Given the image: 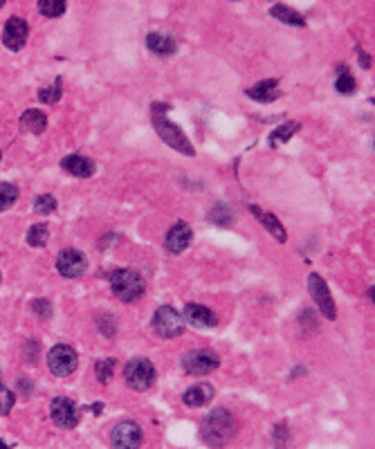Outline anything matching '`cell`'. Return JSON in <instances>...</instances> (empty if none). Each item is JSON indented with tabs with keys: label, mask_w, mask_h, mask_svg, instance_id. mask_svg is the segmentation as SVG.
I'll return each instance as SVG.
<instances>
[{
	"label": "cell",
	"mask_w": 375,
	"mask_h": 449,
	"mask_svg": "<svg viewBox=\"0 0 375 449\" xmlns=\"http://www.w3.org/2000/svg\"><path fill=\"white\" fill-rule=\"evenodd\" d=\"M167 113H169V106L162 104V101H157V104L151 106V122H153L155 133L162 137V142L167 146L176 148V151L182 153V155H191V157H194L196 155V148L191 146L189 137L180 131L178 124H171L167 120Z\"/></svg>",
	"instance_id": "1"
},
{
	"label": "cell",
	"mask_w": 375,
	"mask_h": 449,
	"mask_svg": "<svg viewBox=\"0 0 375 449\" xmlns=\"http://www.w3.org/2000/svg\"><path fill=\"white\" fill-rule=\"evenodd\" d=\"M239 432L236 418L227 409H213L200 425V436L202 441L211 447H222L227 445Z\"/></svg>",
	"instance_id": "2"
},
{
	"label": "cell",
	"mask_w": 375,
	"mask_h": 449,
	"mask_svg": "<svg viewBox=\"0 0 375 449\" xmlns=\"http://www.w3.org/2000/svg\"><path fill=\"white\" fill-rule=\"evenodd\" d=\"M111 287H113V294L120 299V301H137L139 297L144 294L146 290V283H144V276L135 272V270H128V267H120V270L111 272Z\"/></svg>",
	"instance_id": "3"
},
{
	"label": "cell",
	"mask_w": 375,
	"mask_h": 449,
	"mask_svg": "<svg viewBox=\"0 0 375 449\" xmlns=\"http://www.w3.org/2000/svg\"><path fill=\"white\" fill-rule=\"evenodd\" d=\"M124 380L133 391H146L155 382V366L151 364V359L135 357L124 366Z\"/></svg>",
	"instance_id": "4"
},
{
	"label": "cell",
	"mask_w": 375,
	"mask_h": 449,
	"mask_svg": "<svg viewBox=\"0 0 375 449\" xmlns=\"http://www.w3.org/2000/svg\"><path fill=\"white\" fill-rule=\"evenodd\" d=\"M308 290H310V297H313V301L317 304L319 313L324 315L326 319H337V306H335V299L330 294V287L328 283L321 279L317 272L308 274Z\"/></svg>",
	"instance_id": "5"
},
{
	"label": "cell",
	"mask_w": 375,
	"mask_h": 449,
	"mask_svg": "<svg viewBox=\"0 0 375 449\" xmlns=\"http://www.w3.org/2000/svg\"><path fill=\"white\" fill-rule=\"evenodd\" d=\"M153 330L160 337L174 339L185 333V322H182L178 310H174L171 306H160L153 315Z\"/></svg>",
	"instance_id": "6"
},
{
	"label": "cell",
	"mask_w": 375,
	"mask_h": 449,
	"mask_svg": "<svg viewBox=\"0 0 375 449\" xmlns=\"http://www.w3.org/2000/svg\"><path fill=\"white\" fill-rule=\"evenodd\" d=\"M79 364V357H77V350L68 344H57L48 352V366L50 371L55 373L59 378H68L77 371Z\"/></svg>",
	"instance_id": "7"
},
{
	"label": "cell",
	"mask_w": 375,
	"mask_h": 449,
	"mask_svg": "<svg viewBox=\"0 0 375 449\" xmlns=\"http://www.w3.org/2000/svg\"><path fill=\"white\" fill-rule=\"evenodd\" d=\"M218 364H220L218 352H213L209 348L191 350L182 357V366H185V371L191 373V376H209L211 371L218 369Z\"/></svg>",
	"instance_id": "8"
},
{
	"label": "cell",
	"mask_w": 375,
	"mask_h": 449,
	"mask_svg": "<svg viewBox=\"0 0 375 449\" xmlns=\"http://www.w3.org/2000/svg\"><path fill=\"white\" fill-rule=\"evenodd\" d=\"M142 441H144L142 429H139L137 422H131V420L115 425L111 432V443L115 449H139L142 447Z\"/></svg>",
	"instance_id": "9"
},
{
	"label": "cell",
	"mask_w": 375,
	"mask_h": 449,
	"mask_svg": "<svg viewBox=\"0 0 375 449\" xmlns=\"http://www.w3.org/2000/svg\"><path fill=\"white\" fill-rule=\"evenodd\" d=\"M52 420L61 429H74L79 425V409L70 398H55L50 404Z\"/></svg>",
	"instance_id": "10"
},
{
	"label": "cell",
	"mask_w": 375,
	"mask_h": 449,
	"mask_svg": "<svg viewBox=\"0 0 375 449\" xmlns=\"http://www.w3.org/2000/svg\"><path fill=\"white\" fill-rule=\"evenodd\" d=\"M85 267H88V261H85V256L74 248L61 250V254L57 256V270L61 276H66V279H77V276H81L85 272Z\"/></svg>",
	"instance_id": "11"
},
{
	"label": "cell",
	"mask_w": 375,
	"mask_h": 449,
	"mask_svg": "<svg viewBox=\"0 0 375 449\" xmlns=\"http://www.w3.org/2000/svg\"><path fill=\"white\" fill-rule=\"evenodd\" d=\"M27 36H29V25L25 18L20 16H12L5 23V29H3V43L5 48L9 50H23L25 43H27Z\"/></svg>",
	"instance_id": "12"
},
{
	"label": "cell",
	"mask_w": 375,
	"mask_h": 449,
	"mask_svg": "<svg viewBox=\"0 0 375 449\" xmlns=\"http://www.w3.org/2000/svg\"><path fill=\"white\" fill-rule=\"evenodd\" d=\"M191 238H194V231H191V227L185 220H178L167 234L164 248H167L169 254H182L191 245Z\"/></svg>",
	"instance_id": "13"
},
{
	"label": "cell",
	"mask_w": 375,
	"mask_h": 449,
	"mask_svg": "<svg viewBox=\"0 0 375 449\" xmlns=\"http://www.w3.org/2000/svg\"><path fill=\"white\" fill-rule=\"evenodd\" d=\"M185 319L196 328H213L218 326V317L211 313L207 306L200 304H187L185 306Z\"/></svg>",
	"instance_id": "14"
},
{
	"label": "cell",
	"mask_w": 375,
	"mask_h": 449,
	"mask_svg": "<svg viewBox=\"0 0 375 449\" xmlns=\"http://www.w3.org/2000/svg\"><path fill=\"white\" fill-rule=\"evenodd\" d=\"M250 211L256 216V220H259L263 227L272 234V236L278 241V243H285L288 241V234H285V227L281 224V220H278L274 213H270V211H263V209H259L256 205H250Z\"/></svg>",
	"instance_id": "15"
},
{
	"label": "cell",
	"mask_w": 375,
	"mask_h": 449,
	"mask_svg": "<svg viewBox=\"0 0 375 449\" xmlns=\"http://www.w3.org/2000/svg\"><path fill=\"white\" fill-rule=\"evenodd\" d=\"M245 92H248L250 99L261 101V104H270V101L281 97V90H278V81L276 79H265L261 83L252 85V88H248Z\"/></svg>",
	"instance_id": "16"
},
{
	"label": "cell",
	"mask_w": 375,
	"mask_h": 449,
	"mask_svg": "<svg viewBox=\"0 0 375 449\" xmlns=\"http://www.w3.org/2000/svg\"><path fill=\"white\" fill-rule=\"evenodd\" d=\"M146 48L157 57H171L178 50V43L174 36L162 34V31H151V34L146 36Z\"/></svg>",
	"instance_id": "17"
},
{
	"label": "cell",
	"mask_w": 375,
	"mask_h": 449,
	"mask_svg": "<svg viewBox=\"0 0 375 449\" xmlns=\"http://www.w3.org/2000/svg\"><path fill=\"white\" fill-rule=\"evenodd\" d=\"M213 387L207 382H202V384H194V387H189L185 391V395H182V402L187 404V407H205V404H209V400L213 398Z\"/></svg>",
	"instance_id": "18"
},
{
	"label": "cell",
	"mask_w": 375,
	"mask_h": 449,
	"mask_svg": "<svg viewBox=\"0 0 375 449\" xmlns=\"http://www.w3.org/2000/svg\"><path fill=\"white\" fill-rule=\"evenodd\" d=\"M61 166H63V171H68V173L74 176V178H90L94 173V162L90 157H83V155L63 157Z\"/></svg>",
	"instance_id": "19"
},
{
	"label": "cell",
	"mask_w": 375,
	"mask_h": 449,
	"mask_svg": "<svg viewBox=\"0 0 375 449\" xmlns=\"http://www.w3.org/2000/svg\"><path fill=\"white\" fill-rule=\"evenodd\" d=\"M20 126H23V131L41 135L48 128V117L41 111H25L23 115H20Z\"/></svg>",
	"instance_id": "20"
},
{
	"label": "cell",
	"mask_w": 375,
	"mask_h": 449,
	"mask_svg": "<svg viewBox=\"0 0 375 449\" xmlns=\"http://www.w3.org/2000/svg\"><path fill=\"white\" fill-rule=\"evenodd\" d=\"M270 14L276 20L285 23V25H292V27H304L306 25V18L299 14V12H295L292 7H288V5H272L270 7Z\"/></svg>",
	"instance_id": "21"
},
{
	"label": "cell",
	"mask_w": 375,
	"mask_h": 449,
	"mask_svg": "<svg viewBox=\"0 0 375 449\" xmlns=\"http://www.w3.org/2000/svg\"><path fill=\"white\" fill-rule=\"evenodd\" d=\"M302 128V124H297V122H288V124H283V126H278V128H274V131L270 133V146H281V144H285L290 137Z\"/></svg>",
	"instance_id": "22"
},
{
	"label": "cell",
	"mask_w": 375,
	"mask_h": 449,
	"mask_svg": "<svg viewBox=\"0 0 375 449\" xmlns=\"http://www.w3.org/2000/svg\"><path fill=\"white\" fill-rule=\"evenodd\" d=\"M213 224H220V227H227V224H232L234 222V211H232V207H227V205H222V202H218L216 207H211V211H209V216H207Z\"/></svg>",
	"instance_id": "23"
},
{
	"label": "cell",
	"mask_w": 375,
	"mask_h": 449,
	"mask_svg": "<svg viewBox=\"0 0 375 449\" xmlns=\"http://www.w3.org/2000/svg\"><path fill=\"white\" fill-rule=\"evenodd\" d=\"M50 241V229H48V224H31L29 231H27V243L31 245V248H43Z\"/></svg>",
	"instance_id": "24"
},
{
	"label": "cell",
	"mask_w": 375,
	"mask_h": 449,
	"mask_svg": "<svg viewBox=\"0 0 375 449\" xmlns=\"http://www.w3.org/2000/svg\"><path fill=\"white\" fill-rule=\"evenodd\" d=\"M61 94H63V79H55V83L52 85H45V88H41L38 90V101L43 104H57L61 99Z\"/></svg>",
	"instance_id": "25"
},
{
	"label": "cell",
	"mask_w": 375,
	"mask_h": 449,
	"mask_svg": "<svg viewBox=\"0 0 375 449\" xmlns=\"http://www.w3.org/2000/svg\"><path fill=\"white\" fill-rule=\"evenodd\" d=\"M68 5L63 0H41L38 3V12L48 18H59L61 14H66Z\"/></svg>",
	"instance_id": "26"
},
{
	"label": "cell",
	"mask_w": 375,
	"mask_h": 449,
	"mask_svg": "<svg viewBox=\"0 0 375 449\" xmlns=\"http://www.w3.org/2000/svg\"><path fill=\"white\" fill-rule=\"evenodd\" d=\"M18 200V187L9 183H0V211H7L9 207H14Z\"/></svg>",
	"instance_id": "27"
},
{
	"label": "cell",
	"mask_w": 375,
	"mask_h": 449,
	"mask_svg": "<svg viewBox=\"0 0 375 449\" xmlns=\"http://www.w3.org/2000/svg\"><path fill=\"white\" fill-rule=\"evenodd\" d=\"M335 90L341 92V94H353L355 92V79L351 77L348 70L341 66L339 72H337V79H335Z\"/></svg>",
	"instance_id": "28"
},
{
	"label": "cell",
	"mask_w": 375,
	"mask_h": 449,
	"mask_svg": "<svg viewBox=\"0 0 375 449\" xmlns=\"http://www.w3.org/2000/svg\"><path fill=\"white\" fill-rule=\"evenodd\" d=\"M115 357H106V359H99L97 364H94V373H97V380L101 384H106L111 378H113V373H115Z\"/></svg>",
	"instance_id": "29"
},
{
	"label": "cell",
	"mask_w": 375,
	"mask_h": 449,
	"mask_svg": "<svg viewBox=\"0 0 375 449\" xmlns=\"http://www.w3.org/2000/svg\"><path fill=\"white\" fill-rule=\"evenodd\" d=\"M57 209V198L55 196H50V194H43L36 198L34 202V211L41 213V216H50L52 211Z\"/></svg>",
	"instance_id": "30"
},
{
	"label": "cell",
	"mask_w": 375,
	"mask_h": 449,
	"mask_svg": "<svg viewBox=\"0 0 375 449\" xmlns=\"http://www.w3.org/2000/svg\"><path fill=\"white\" fill-rule=\"evenodd\" d=\"M14 402H16V393L0 387V415H7L9 411H12Z\"/></svg>",
	"instance_id": "31"
},
{
	"label": "cell",
	"mask_w": 375,
	"mask_h": 449,
	"mask_svg": "<svg viewBox=\"0 0 375 449\" xmlns=\"http://www.w3.org/2000/svg\"><path fill=\"white\" fill-rule=\"evenodd\" d=\"M31 310L41 317V319H50L52 317V308H50V301H45V299H36L34 304H31Z\"/></svg>",
	"instance_id": "32"
},
{
	"label": "cell",
	"mask_w": 375,
	"mask_h": 449,
	"mask_svg": "<svg viewBox=\"0 0 375 449\" xmlns=\"http://www.w3.org/2000/svg\"><path fill=\"white\" fill-rule=\"evenodd\" d=\"M99 330H101L104 335L113 337V335H115V330H117L115 317H111V315H104V317H99Z\"/></svg>",
	"instance_id": "33"
},
{
	"label": "cell",
	"mask_w": 375,
	"mask_h": 449,
	"mask_svg": "<svg viewBox=\"0 0 375 449\" xmlns=\"http://www.w3.org/2000/svg\"><path fill=\"white\" fill-rule=\"evenodd\" d=\"M0 449H9V447H7V445H5L3 441H0Z\"/></svg>",
	"instance_id": "34"
},
{
	"label": "cell",
	"mask_w": 375,
	"mask_h": 449,
	"mask_svg": "<svg viewBox=\"0 0 375 449\" xmlns=\"http://www.w3.org/2000/svg\"><path fill=\"white\" fill-rule=\"evenodd\" d=\"M0 387H3V376H0Z\"/></svg>",
	"instance_id": "35"
},
{
	"label": "cell",
	"mask_w": 375,
	"mask_h": 449,
	"mask_svg": "<svg viewBox=\"0 0 375 449\" xmlns=\"http://www.w3.org/2000/svg\"><path fill=\"white\" fill-rule=\"evenodd\" d=\"M0 157H3V151H0Z\"/></svg>",
	"instance_id": "36"
},
{
	"label": "cell",
	"mask_w": 375,
	"mask_h": 449,
	"mask_svg": "<svg viewBox=\"0 0 375 449\" xmlns=\"http://www.w3.org/2000/svg\"><path fill=\"white\" fill-rule=\"evenodd\" d=\"M3 5H5V3H0V7H3Z\"/></svg>",
	"instance_id": "37"
}]
</instances>
